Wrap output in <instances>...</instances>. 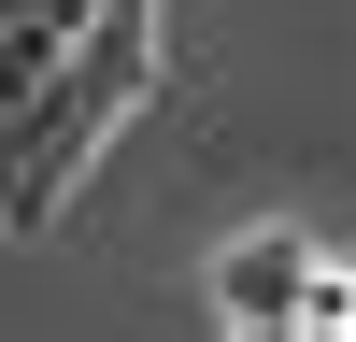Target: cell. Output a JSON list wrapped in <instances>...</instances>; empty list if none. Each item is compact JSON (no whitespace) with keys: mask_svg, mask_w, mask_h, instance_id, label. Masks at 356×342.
Instances as JSON below:
<instances>
[{"mask_svg":"<svg viewBox=\"0 0 356 342\" xmlns=\"http://www.w3.org/2000/svg\"><path fill=\"white\" fill-rule=\"evenodd\" d=\"M143 100H157V0H100L72 28V57L29 86V114L0 129V228H57V200L100 171V142Z\"/></svg>","mask_w":356,"mask_h":342,"instance_id":"obj_1","label":"cell"},{"mask_svg":"<svg viewBox=\"0 0 356 342\" xmlns=\"http://www.w3.org/2000/svg\"><path fill=\"white\" fill-rule=\"evenodd\" d=\"M86 15H100V0H0V129H15L29 86L72 57V28H86Z\"/></svg>","mask_w":356,"mask_h":342,"instance_id":"obj_3","label":"cell"},{"mask_svg":"<svg viewBox=\"0 0 356 342\" xmlns=\"http://www.w3.org/2000/svg\"><path fill=\"white\" fill-rule=\"evenodd\" d=\"M214 314L228 328H356V271H314L285 228H257L214 256Z\"/></svg>","mask_w":356,"mask_h":342,"instance_id":"obj_2","label":"cell"}]
</instances>
